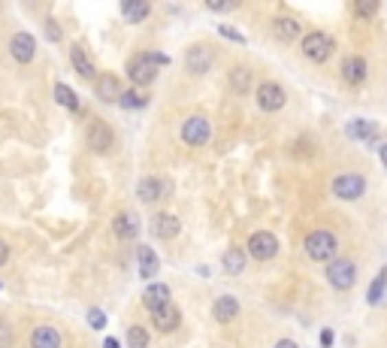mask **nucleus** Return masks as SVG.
Wrapping results in <instances>:
<instances>
[{
	"mask_svg": "<svg viewBox=\"0 0 387 348\" xmlns=\"http://www.w3.org/2000/svg\"><path fill=\"white\" fill-rule=\"evenodd\" d=\"M166 64H170V58L161 55V52H142V55L127 61V76H131L133 85H148V82H155L157 67Z\"/></svg>",
	"mask_w": 387,
	"mask_h": 348,
	"instance_id": "nucleus-1",
	"label": "nucleus"
},
{
	"mask_svg": "<svg viewBox=\"0 0 387 348\" xmlns=\"http://www.w3.org/2000/svg\"><path fill=\"white\" fill-rule=\"evenodd\" d=\"M336 237H333L330 230H312L306 237V254L312 257V261H333V254H336Z\"/></svg>",
	"mask_w": 387,
	"mask_h": 348,
	"instance_id": "nucleus-2",
	"label": "nucleus"
},
{
	"mask_svg": "<svg viewBox=\"0 0 387 348\" xmlns=\"http://www.w3.org/2000/svg\"><path fill=\"white\" fill-rule=\"evenodd\" d=\"M333 49H336V43H333L327 34H321V30H312V34L302 36V55L309 61H315V64L327 61L333 55Z\"/></svg>",
	"mask_w": 387,
	"mask_h": 348,
	"instance_id": "nucleus-3",
	"label": "nucleus"
},
{
	"mask_svg": "<svg viewBox=\"0 0 387 348\" xmlns=\"http://www.w3.org/2000/svg\"><path fill=\"white\" fill-rule=\"evenodd\" d=\"M327 282L336 287V291H348L354 282H357V267L351 261H333L327 267Z\"/></svg>",
	"mask_w": 387,
	"mask_h": 348,
	"instance_id": "nucleus-4",
	"label": "nucleus"
},
{
	"mask_svg": "<svg viewBox=\"0 0 387 348\" xmlns=\"http://www.w3.org/2000/svg\"><path fill=\"white\" fill-rule=\"evenodd\" d=\"M366 191V182L357 173H345V176H336L333 179V194L339 197V200H357Z\"/></svg>",
	"mask_w": 387,
	"mask_h": 348,
	"instance_id": "nucleus-5",
	"label": "nucleus"
},
{
	"mask_svg": "<svg viewBox=\"0 0 387 348\" xmlns=\"http://www.w3.org/2000/svg\"><path fill=\"white\" fill-rule=\"evenodd\" d=\"M276 252H278V239L272 237L269 230L252 233V239H248V254H252L254 261H269V257H276Z\"/></svg>",
	"mask_w": 387,
	"mask_h": 348,
	"instance_id": "nucleus-6",
	"label": "nucleus"
},
{
	"mask_svg": "<svg viewBox=\"0 0 387 348\" xmlns=\"http://www.w3.org/2000/svg\"><path fill=\"white\" fill-rule=\"evenodd\" d=\"M181 140L185 146H206L209 142V121L203 116H191L181 124Z\"/></svg>",
	"mask_w": 387,
	"mask_h": 348,
	"instance_id": "nucleus-7",
	"label": "nucleus"
},
{
	"mask_svg": "<svg viewBox=\"0 0 387 348\" xmlns=\"http://www.w3.org/2000/svg\"><path fill=\"white\" fill-rule=\"evenodd\" d=\"M257 106H261L263 112H278L285 106V88L276 85V82H263V85L257 88Z\"/></svg>",
	"mask_w": 387,
	"mask_h": 348,
	"instance_id": "nucleus-8",
	"label": "nucleus"
},
{
	"mask_svg": "<svg viewBox=\"0 0 387 348\" xmlns=\"http://www.w3.org/2000/svg\"><path fill=\"white\" fill-rule=\"evenodd\" d=\"M212 49L209 45H191L188 49V55H185V64H188V73H194V76H203V73H209V67H212Z\"/></svg>",
	"mask_w": 387,
	"mask_h": 348,
	"instance_id": "nucleus-9",
	"label": "nucleus"
},
{
	"mask_svg": "<svg viewBox=\"0 0 387 348\" xmlns=\"http://www.w3.org/2000/svg\"><path fill=\"white\" fill-rule=\"evenodd\" d=\"M151 324H155L161 333H173L181 324V312H179V306H173V303H166V306L161 309H155L151 312Z\"/></svg>",
	"mask_w": 387,
	"mask_h": 348,
	"instance_id": "nucleus-10",
	"label": "nucleus"
},
{
	"mask_svg": "<svg viewBox=\"0 0 387 348\" xmlns=\"http://www.w3.org/2000/svg\"><path fill=\"white\" fill-rule=\"evenodd\" d=\"M88 146L94 149V151H109L112 146H115V133H112V127L109 124H103V121H97V124H91V131H88Z\"/></svg>",
	"mask_w": 387,
	"mask_h": 348,
	"instance_id": "nucleus-11",
	"label": "nucleus"
},
{
	"mask_svg": "<svg viewBox=\"0 0 387 348\" xmlns=\"http://www.w3.org/2000/svg\"><path fill=\"white\" fill-rule=\"evenodd\" d=\"M10 52H12V58L19 61V64H30L34 55H36V40L30 34H15L10 40Z\"/></svg>",
	"mask_w": 387,
	"mask_h": 348,
	"instance_id": "nucleus-12",
	"label": "nucleus"
},
{
	"mask_svg": "<svg viewBox=\"0 0 387 348\" xmlns=\"http://www.w3.org/2000/svg\"><path fill=\"white\" fill-rule=\"evenodd\" d=\"M166 191H170V185H166L164 179H155V176L142 179L140 185H136V194H140V200H142V203H157Z\"/></svg>",
	"mask_w": 387,
	"mask_h": 348,
	"instance_id": "nucleus-13",
	"label": "nucleus"
},
{
	"mask_svg": "<svg viewBox=\"0 0 387 348\" xmlns=\"http://www.w3.org/2000/svg\"><path fill=\"white\" fill-rule=\"evenodd\" d=\"M181 224L176 215H170V212H161V215H155V221H151V233H155L157 239H173L179 237Z\"/></svg>",
	"mask_w": 387,
	"mask_h": 348,
	"instance_id": "nucleus-14",
	"label": "nucleus"
},
{
	"mask_svg": "<svg viewBox=\"0 0 387 348\" xmlns=\"http://www.w3.org/2000/svg\"><path fill=\"white\" fill-rule=\"evenodd\" d=\"M30 348H60V330L49 327V324H40L30 333Z\"/></svg>",
	"mask_w": 387,
	"mask_h": 348,
	"instance_id": "nucleus-15",
	"label": "nucleus"
},
{
	"mask_svg": "<svg viewBox=\"0 0 387 348\" xmlns=\"http://www.w3.org/2000/svg\"><path fill=\"white\" fill-rule=\"evenodd\" d=\"M97 97H100L103 103H118L121 100V82L112 73H103L100 79H97Z\"/></svg>",
	"mask_w": 387,
	"mask_h": 348,
	"instance_id": "nucleus-16",
	"label": "nucleus"
},
{
	"mask_svg": "<svg viewBox=\"0 0 387 348\" xmlns=\"http://www.w3.org/2000/svg\"><path fill=\"white\" fill-rule=\"evenodd\" d=\"M112 230H115V237H121V239H133L136 233H140V221H136L133 212H118L115 221H112Z\"/></svg>",
	"mask_w": 387,
	"mask_h": 348,
	"instance_id": "nucleus-17",
	"label": "nucleus"
},
{
	"mask_svg": "<svg viewBox=\"0 0 387 348\" xmlns=\"http://www.w3.org/2000/svg\"><path fill=\"white\" fill-rule=\"evenodd\" d=\"M212 315H215V321L230 324L233 318L239 315V303H236V297H218L215 303H212Z\"/></svg>",
	"mask_w": 387,
	"mask_h": 348,
	"instance_id": "nucleus-18",
	"label": "nucleus"
},
{
	"mask_svg": "<svg viewBox=\"0 0 387 348\" xmlns=\"http://www.w3.org/2000/svg\"><path fill=\"white\" fill-rule=\"evenodd\" d=\"M142 303L148 306V312H155V309L166 306V303H170V287L161 285V282L148 285V287H146V294H142Z\"/></svg>",
	"mask_w": 387,
	"mask_h": 348,
	"instance_id": "nucleus-19",
	"label": "nucleus"
},
{
	"mask_svg": "<svg viewBox=\"0 0 387 348\" xmlns=\"http://www.w3.org/2000/svg\"><path fill=\"white\" fill-rule=\"evenodd\" d=\"M136 261H140V276H142V279H151L157 270H161V261H157L155 248H148V246H140V252H136Z\"/></svg>",
	"mask_w": 387,
	"mask_h": 348,
	"instance_id": "nucleus-20",
	"label": "nucleus"
},
{
	"mask_svg": "<svg viewBox=\"0 0 387 348\" xmlns=\"http://www.w3.org/2000/svg\"><path fill=\"white\" fill-rule=\"evenodd\" d=\"M342 79L351 82V85H360V82L366 79V61H363V58H345Z\"/></svg>",
	"mask_w": 387,
	"mask_h": 348,
	"instance_id": "nucleus-21",
	"label": "nucleus"
},
{
	"mask_svg": "<svg viewBox=\"0 0 387 348\" xmlns=\"http://www.w3.org/2000/svg\"><path fill=\"white\" fill-rule=\"evenodd\" d=\"M151 12V6L146 3V0H127V3H121V15H124L131 25H136V21H146Z\"/></svg>",
	"mask_w": 387,
	"mask_h": 348,
	"instance_id": "nucleus-22",
	"label": "nucleus"
},
{
	"mask_svg": "<svg viewBox=\"0 0 387 348\" xmlns=\"http://www.w3.org/2000/svg\"><path fill=\"white\" fill-rule=\"evenodd\" d=\"M70 61H73V67H76V73L79 76H85V79H94V64H91V58H88V52L82 49V45H73L70 49Z\"/></svg>",
	"mask_w": 387,
	"mask_h": 348,
	"instance_id": "nucleus-23",
	"label": "nucleus"
},
{
	"mask_svg": "<svg viewBox=\"0 0 387 348\" xmlns=\"http://www.w3.org/2000/svg\"><path fill=\"white\" fill-rule=\"evenodd\" d=\"M345 133L351 136V140H375V124L366 118H354L351 124L345 127Z\"/></svg>",
	"mask_w": 387,
	"mask_h": 348,
	"instance_id": "nucleus-24",
	"label": "nucleus"
},
{
	"mask_svg": "<svg viewBox=\"0 0 387 348\" xmlns=\"http://www.w3.org/2000/svg\"><path fill=\"white\" fill-rule=\"evenodd\" d=\"M224 270L230 272V276H239V272L245 270V252H242V248H227L224 252Z\"/></svg>",
	"mask_w": 387,
	"mask_h": 348,
	"instance_id": "nucleus-25",
	"label": "nucleus"
},
{
	"mask_svg": "<svg viewBox=\"0 0 387 348\" xmlns=\"http://www.w3.org/2000/svg\"><path fill=\"white\" fill-rule=\"evenodd\" d=\"M276 36L285 43L297 40L300 36V21L297 19H276Z\"/></svg>",
	"mask_w": 387,
	"mask_h": 348,
	"instance_id": "nucleus-26",
	"label": "nucleus"
},
{
	"mask_svg": "<svg viewBox=\"0 0 387 348\" xmlns=\"http://www.w3.org/2000/svg\"><path fill=\"white\" fill-rule=\"evenodd\" d=\"M55 100H58L60 106H67V109L79 112V97H76V91L67 88L64 82H58V85H55Z\"/></svg>",
	"mask_w": 387,
	"mask_h": 348,
	"instance_id": "nucleus-27",
	"label": "nucleus"
},
{
	"mask_svg": "<svg viewBox=\"0 0 387 348\" xmlns=\"http://www.w3.org/2000/svg\"><path fill=\"white\" fill-rule=\"evenodd\" d=\"M248 85H252V73H248L245 67H233L230 70V88L239 91V94H245Z\"/></svg>",
	"mask_w": 387,
	"mask_h": 348,
	"instance_id": "nucleus-28",
	"label": "nucleus"
},
{
	"mask_svg": "<svg viewBox=\"0 0 387 348\" xmlns=\"http://www.w3.org/2000/svg\"><path fill=\"white\" fill-rule=\"evenodd\" d=\"M124 109H142L148 103V97H142L140 91H121V100H118Z\"/></svg>",
	"mask_w": 387,
	"mask_h": 348,
	"instance_id": "nucleus-29",
	"label": "nucleus"
},
{
	"mask_svg": "<svg viewBox=\"0 0 387 348\" xmlns=\"http://www.w3.org/2000/svg\"><path fill=\"white\" fill-rule=\"evenodd\" d=\"M127 345H131V348H148V333H146V327L133 324V327L127 330Z\"/></svg>",
	"mask_w": 387,
	"mask_h": 348,
	"instance_id": "nucleus-30",
	"label": "nucleus"
},
{
	"mask_svg": "<svg viewBox=\"0 0 387 348\" xmlns=\"http://www.w3.org/2000/svg\"><path fill=\"white\" fill-rule=\"evenodd\" d=\"M384 287H387V267H384L382 272H378V279L373 282V287H369V303H373V306H375V303H382Z\"/></svg>",
	"mask_w": 387,
	"mask_h": 348,
	"instance_id": "nucleus-31",
	"label": "nucleus"
},
{
	"mask_svg": "<svg viewBox=\"0 0 387 348\" xmlns=\"http://www.w3.org/2000/svg\"><path fill=\"white\" fill-rule=\"evenodd\" d=\"M12 339H15V330L10 321H3L0 318V348H12Z\"/></svg>",
	"mask_w": 387,
	"mask_h": 348,
	"instance_id": "nucleus-32",
	"label": "nucleus"
},
{
	"mask_svg": "<svg viewBox=\"0 0 387 348\" xmlns=\"http://www.w3.org/2000/svg\"><path fill=\"white\" fill-rule=\"evenodd\" d=\"M354 12L363 15V19H369V15L378 12V0H366V3H357V6H354Z\"/></svg>",
	"mask_w": 387,
	"mask_h": 348,
	"instance_id": "nucleus-33",
	"label": "nucleus"
},
{
	"mask_svg": "<svg viewBox=\"0 0 387 348\" xmlns=\"http://www.w3.org/2000/svg\"><path fill=\"white\" fill-rule=\"evenodd\" d=\"M218 34L227 36V40H233V43H245V36H242L239 30H233L230 25H218Z\"/></svg>",
	"mask_w": 387,
	"mask_h": 348,
	"instance_id": "nucleus-34",
	"label": "nucleus"
},
{
	"mask_svg": "<svg viewBox=\"0 0 387 348\" xmlns=\"http://www.w3.org/2000/svg\"><path fill=\"white\" fill-rule=\"evenodd\" d=\"M88 324H91V327H97V330H103L106 327V315L100 312V309H91V312H88Z\"/></svg>",
	"mask_w": 387,
	"mask_h": 348,
	"instance_id": "nucleus-35",
	"label": "nucleus"
},
{
	"mask_svg": "<svg viewBox=\"0 0 387 348\" xmlns=\"http://www.w3.org/2000/svg\"><path fill=\"white\" fill-rule=\"evenodd\" d=\"M45 36H49L52 43H58V40H60V28H58V25H55V21H52V19L45 21Z\"/></svg>",
	"mask_w": 387,
	"mask_h": 348,
	"instance_id": "nucleus-36",
	"label": "nucleus"
},
{
	"mask_svg": "<svg viewBox=\"0 0 387 348\" xmlns=\"http://www.w3.org/2000/svg\"><path fill=\"white\" fill-rule=\"evenodd\" d=\"M6 257H10V246H6V242L0 239V267H3V263H6Z\"/></svg>",
	"mask_w": 387,
	"mask_h": 348,
	"instance_id": "nucleus-37",
	"label": "nucleus"
},
{
	"mask_svg": "<svg viewBox=\"0 0 387 348\" xmlns=\"http://www.w3.org/2000/svg\"><path fill=\"white\" fill-rule=\"evenodd\" d=\"M209 10H233V3H218V0H209Z\"/></svg>",
	"mask_w": 387,
	"mask_h": 348,
	"instance_id": "nucleus-38",
	"label": "nucleus"
},
{
	"mask_svg": "<svg viewBox=\"0 0 387 348\" xmlns=\"http://www.w3.org/2000/svg\"><path fill=\"white\" fill-rule=\"evenodd\" d=\"M321 345H333V330H324L321 333Z\"/></svg>",
	"mask_w": 387,
	"mask_h": 348,
	"instance_id": "nucleus-39",
	"label": "nucleus"
},
{
	"mask_svg": "<svg viewBox=\"0 0 387 348\" xmlns=\"http://www.w3.org/2000/svg\"><path fill=\"white\" fill-rule=\"evenodd\" d=\"M276 348H300V345L291 342V339H282V342H276Z\"/></svg>",
	"mask_w": 387,
	"mask_h": 348,
	"instance_id": "nucleus-40",
	"label": "nucleus"
},
{
	"mask_svg": "<svg viewBox=\"0 0 387 348\" xmlns=\"http://www.w3.org/2000/svg\"><path fill=\"white\" fill-rule=\"evenodd\" d=\"M378 155H382V161H384V166H387V142H384V146H378Z\"/></svg>",
	"mask_w": 387,
	"mask_h": 348,
	"instance_id": "nucleus-41",
	"label": "nucleus"
},
{
	"mask_svg": "<svg viewBox=\"0 0 387 348\" xmlns=\"http://www.w3.org/2000/svg\"><path fill=\"white\" fill-rule=\"evenodd\" d=\"M106 348H118V342L115 339H106Z\"/></svg>",
	"mask_w": 387,
	"mask_h": 348,
	"instance_id": "nucleus-42",
	"label": "nucleus"
}]
</instances>
